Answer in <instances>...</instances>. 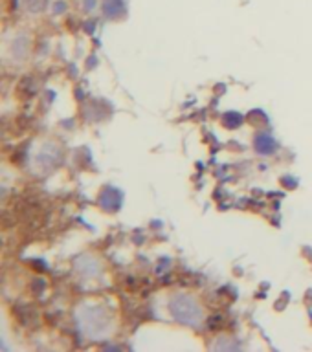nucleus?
I'll list each match as a JSON object with an SVG mask.
<instances>
[{
  "mask_svg": "<svg viewBox=\"0 0 312 352\" xmlns=\"http://www.w3.org/2000/svg\"><path fill=\"white\" fill-rule=\"evenodd\" d=\"M46 6V0H26V8L30 11H40Z\"/></svg>",
  "mask_w": 312,
  "mask_h": 352,
  "instance_id": "20e7f679",
  "label": "nucleus"
},
{
  "mask_svg": "<svg viewBox=\"0 0 312 352\" xmlns=\"http://www.w3.org/2000/svg\"><path fill=\"white\" fill-rule=\"evenodd\" d=\"M255 147H257L259 152L270 154L274 150V147H276V143H274V140L270 136H259L255 140Z\"/></svg>",
  "mask_w": 312,
  "mask_h": 352,
  "instance_id": "f03ea898",
  "label": "nucleus"
},
{
  "mask_svg": "<svg viewBox=\"0 0 312 352\" xmlns=\"http://www.w3.org/2000/svg\"><path fill=\"white\" fill-rule=\"evenodd\" d=\"M103 9L107 11V15L114 17L119 9H121V0H107L105 4H103Z\"/></svg>",
  "mask_w": 312,
  "mask_h": 352,
  "instance_id": "7ed1b4c3",
  "label": "nucleus"
},
{
  "mask_svg": "<svg viewBox=\"0 0 312 352\" xmlns=\"http://www.w3.org/2000/svg\"><path fill=\"white\" fill-rule=\"evenodd\" d=\"M171 312L180 323L189 326H197L202 319V312L197 301L189 295H176L171 301Z\"/></svg>",
  "mask_w": 312,
  "mask_h": 352,
  "instance_id": "f257e3e1",
  "label": "nucleus"
}]
</instances>
